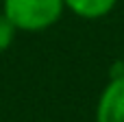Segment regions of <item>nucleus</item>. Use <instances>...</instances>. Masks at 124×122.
I'll list each match as a JSON object with an SVG mask.
<instances>
[{
  "label": "nucleus",
  "instance_id": "nucleus-2",
  "mask_svg": "<svg viewBox=\"0 0 124 122\" xmlns=\"http://www.w3.org/2000/svg\"><path fill=\"white\" fill-rule=\"evenodd\" d=\"M96 122H124V74L113 76L96 105Z\"/></svg>",
  "mask_w": 124,
  "mask_h": 122
},
{
  "label": "nucleus",
  "instance_id": "nucleus-3",
  "mask_svg": "<svg viewBox=\"0 0 124 122\" xmlns=\"http://www.w3.org/2000/svg\"><path fill=\"white\" fill-rule=\"evenodd\" d=\"M118 0H63L65 9H70L72 13H76L78 17L85 20H98L105 17Z\"/></svg>",
  "mask_w": 124,
  "mask_h": 122
},
{
  "label": "nucleus",
  "instance_id": "nucleus-4",
  "mask_svg": "<svg viewBox=\"0 0 124 122\" xmlns=\"http://www.w3.org/2000/svg\"><path fill=\"white\" fill-rule=\"evenodd\" d=\"M15 33H17V28L11 24V20L0 11V52H4V50H9V46L13 44V39H15Z\"/></svg>",
  "mask_w": 124,
  "mask_h": 122
},
{
  "label": "nucleus",
  "instance_id": "nucleus-1",
  "mask_svg": "<svg viewBox=\"0 0 124 122\" xmlns=\"http://www.w3.org/2000/svg\"><path fill=\"white\" fill-rule=\"evenodd\" d=\"M63 0H2V13L17 31H46L63 15Z\"/></svg>",
  "mask_w": 124,
  "mask_h": 122
}]
</instances>
